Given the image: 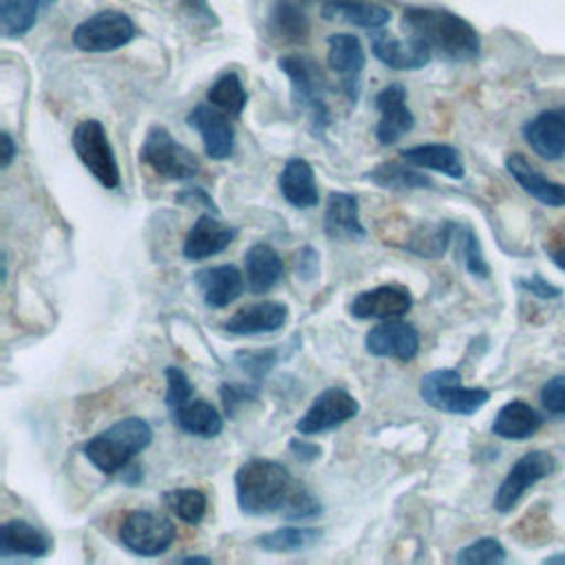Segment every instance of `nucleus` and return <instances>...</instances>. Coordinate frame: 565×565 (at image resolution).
<instances>
[{"instance_id":"nucleus-1","label":"nucleus","mask_w":565,"mask_h":565,"mask_svg":"<svg viewBox=\"0 0 565 565\" xmlns=\"http://www.w3.org/2000/svg\"><path fill=\"white\" fill-rule=\"evenodd\" d=\"M408 35L452 62H470L481 53L477 29L461 15L437 7H408L402 15Z\"/></svg>"},{"instance_id":"nucleus-2","label":"nucleus","mask_w":565,"mask_h":565,"mask_svg":"<svg viewBox=\"0 0 565 565\" xmlns=\"http://www.w3.org/2000/svg\"><path fill=\"white\" fill-rule=\"evenodd\" d=\"M236 501L245 514L282 512L296 481L289 470L271 459H247L234 475Z\"/></svg>"},{"instance_id":"nucleus-3","label":"nucleus","mask_w":565,"mask_h":565,"mask_svg":"<svg viewBox=\"0 0 565 565\" xmlns=\"http://www.w3.org/2000/svg\"><path fill=\"white\" fill-rule=\"evenodd\" d=\"M152 441V428L139 417H124L90 437L82 452L104 475L124 470Z\"/></svg>"},{"instance_id":"nucleus-4","label":"nucleus","mask_w":565,"mask_h":565,"mask_svg":"<svg viewBox=\"0 0 565 565\" xmlns=\"http://www.w3.org/2000/svg\"><path fill=\"white\" fill-rule=\"evenodd\" d=\"M278 68L291 82V99L296 108H302L313 128L322 132L329 126V108L324 102L327 82L318 62L302 53H287L278 57Z\"/></svg>"},{"instance_id":"nucleus-5","label":"nucleus","mask_w":565,"mask_h":565,"mask_svg":"<svg viewBox=\"0 0 565 565\" xmlns=\"http://www.w3.org/2000/svg\"><path fill=\"white\" fill-rule=\"evenodd\" d=\"M422 399L435 411L450 415H472L488 399L490 391L481 386H463L461 375L455 369H435L422 377Z\"/></svg>"},{"instance_id":"nucleus-6","label":"nucleus","mask_w":565,"mask_h":565,"mask_svg":"<svg viewBox=\"0 0 565 565\" xmlns=\"http://www.w3.org/2000/svg\"><path fill=\"white\" fill-rule=\"evenodd\" d=\"M73 150L82 166L108 190H115L119 185V166L115 150L106 137V130L102 121L97 119H84L75 126L71 137Z\"/></svg>"},{"instance_id":"nucleus-7","label":"nucleus","mask_w":565,"mask_h":565,"mask_svg":"<svg viewBox=\"0 0 565 565\" xmlns=\"http://www.w3.org/2000/svg\"><path fill=\"white\" fill-rule=\"evenodd\" d=\"M135 35H137L135 22L126 13L106 9L82 20L73 29L71 40H73V46L84 53H110L132 42Z\"/></svg>"},{"instance_id":"nucleus-8","label":"nucleus","mask_w":565,"mask_h":565,"mask_svg":"<svg viewBox=\"0 0 565 565\" xmlns=\"http://www.w3.org/2000/svg\"><path fill=\"white\" fill-rule=\"evenodd\" d=\"M139 154L157 174L172 181L192 179L201 168L196 154L179 143L163 126H152L146 132Z\"/></svg>"},{"instance_id":"nucleus-9","label":"nucleus","mask_w":565,"mask_h":565,"mask_svg":"<svg viewBox=\"0 0 565 565\" xmlns=\"http://www.w3.org/2000/svg\"><path fill=\"white\" fill-rule=\"evenodd\" d=\"M174 539V523L154 510H132L119 527V541L124 547L139 556L163 554Z\"/></svg>"},{"instance_id":"nucleus-10","label":"nucleus","mask_w":565,"mask_h":565,"mask_svg":"<svg viewBox=\"0 0 565 565\" xmlns=\"http://www.w3.org/2000/svg\"><path fill=\"white\" fill-rule=\"evenodd\" d=\"M554 468H556V459L545 450H530L523 457H519L494 492V501H492L494 510L501 514L510 512L521 501V497L534 483L550 477Z\"/></svg>"},{"instance_id":"nucleus-11","label":"nucleus","mask_w":565,"mask_h":565,"mask_svg":"<svg viewBox=\"0 0 565 565\" xmlns=\"http://www.w3.org/2000/svg\"><path fill=\"white\" fill-rule=\"evenodd\" d=\"M360 411L358 399L340 388V386H331L324 388L309 406V411L296 422V430L300 435H318V433H327L331 428L342 426L344 422L353 419Z\"/></svg>"},{"instance_id":"nucleus-12","label":"nucleus","mask_w":565,"mask_h":565,"mask_svg":"<svg viewBox=\"0 0 565 565\" xmlns=\"http://www.w3.org/2000/svg\"><path fill=\"white\" fill-rule=\"evenodd\" d=\"M327 64L338 75L340 86L351 104L360 97L362 71L366 64V53L358 35L353 33H333L327 40Z\"/></svg>"},{"instance_id":"nucleus-13","label":"nucleus","mask_w":565,"mask_h":565,"mask_svg":"<svg viewBox=\"0 0 565 565\" xmlns=\"http://www.w3.org/2000/svg\"><path fill=\"white\" fill-rule=\"evenodd\" d=\"M375 108L380 113V121L375 126V137L382 146H391L399 141L415 126V115L406 104V88L397 82L384 86L375 95Z\"/></svg>"},{"instance_id":"nucleus-14","label":"nucleus","mask_w":565,"mask_h":565,"mask_svg":"<svg viewBox=\"0 0 565 565\" xmlns=\"http://www.w3.org/2000/svg\"><path fill=\"white\" fill-rule=\"evenodd\" d=\"M188 124L201 135L205 154L210 159H227L234 152V126L230 115L216 106L199 104L188 113Z\"/></svg>"},{"instance_id":"nucleus-15","label":"nucleus","mask_w":565,"mask_h":565,"mask_svg":"<svg viewBox=\"0 0 565 565\" xmlns=\"http://www.w3.org/2000/svg\"><path fill=\"white\" fill-rule=\"evenodd\" d=\"M364 347L375 358H395L408 362L419 351V333L404 320H382L366 333Z\"/></svg>"},{"instance_id":"nucleus-16","label":"nucleus","mask_w":565,"mask_h":565,"mask_svg":"<svg viewBox=\"0 0 565 565\" xmlns=\"http://www.w3.org/2000/svg\"><path fill=\"white\" fill-rule=\"evenodd\" d=\"M413 296L402 285H380L362 291L351 302V313L358 320H393L411 311Z\"/></svg>"},{"instance_id":"nucleus-17","label":"nucleus","mask_w":565,"mask_h":565,"mask_svg":"<svg viewBox=\"0 0 565 565\" xmlns=\"http://www.w3.org/2000/svg\"><path fill=\"white\" fill-rule=\"evenodd\" d=\"M527 146L545 161H558L565 157V106L550 108L532 117L523 126Z\"/></svg>"},{"instance_id":"nucleus-18","label":"nucleus","mask_w":565,"mask_h":565,"mask_svg":"<svg viewBox=\"0 0 565 565\" xmlns=\"http://www.w3.org/2000/svg\"><path fill=\"white\" fill-rule=\"evenodd\" d=\"M371 49H373V55L384 66L395 68V71L424 68L433 57V51L422 40H417L413 35H408V40H399V38H395L391 33H384V31L373 35Z\"/></svg>"},{"instance_id":"nucleus-19","label":"nucleus","mask_w":565,"mask_h":565,"mask_svg":"<svg viewBox=\"0 0 565 565\" xmlns=\"http://www.w3.org/2000/svg\"><path fill=\"white\" fill-rule=\"evenodd\" d=\"M194 282H196L205 305L212 309L227 307L232 300H236L243 294V289L247 285L241 269L230 263L199 269L194 274Z\"/></svg>"},{"instance_id":"nucleus-20","label":"nucleus","mask_w":565,"mask_h":565,"mask_svg":"<svg viewBox=\"0 0 565 565\" xmlns=\"http://www.w3.org/2000/svg\"><path fill=\"white\" fill-rule=\"evenodd\" d=\"M236 238V230L210 214H201L183 241V256L188 260H205L221 254Z\"/></svg>"},{"instance_id":"nucleus-21","label":"nucleus","mask_w":565,"mask_h":565,"mask_svg":"<svg viewBox=\"0 0 565 565\" xmlns=\"http://www.w3.org/2000/svg\"><path fill=\"white\" fill-rule=\"evenodd\" d=\"M289 318V309L282 302H258V305H247L238 309L225 324L223 329L232 335H252V333H271L285 327Z\"/></svg>"},{"instance_id":"nucleus-22","label":"nucleus","mask_w":565,"mask_h":565,"mask_svg":"<svg viewBox=\"0 0 565 565\" xmlns=\"http://www.w3.org/2000/svg\"><path fill=\"white\" fill-rule=\"evenodd\" d=\"M278 188H280V194L285 196V201L298 210L316 207L320 201L313 168L302 157H291L285 163V168L278 177Z\"/></svg>"},{"instance_id":"nucleus-23","label":"nucleus","mask_w":565,"mask_h":565,"mask_svg":"<svg viewBox=\"0 0 565 565\" xmlns=\"http://www.w3.org/2000/svg\"><path fill=\"white\" fill-rule=\"evenodd\" d=\"M505 168L512 174V179L539 203L550 207H563L565 205V185L550 181L543 172H539L523 154H510L505 159Z\"/></svg>"},{"instance_id":"nucleus-24","label":"nucleus","mask_w":565,"mask_h":565,"mask_svg":"<svg viewBox=\"0 0 565 565\" xmlns=\"http://www.w3.org/2000/svg\"><path fill=\"white\" fill-rule=\"evenodd\" d=\"M51 552V539L38 530L35 525L22 521V519H11L2 523L0 527V556H29V558H40Z\"/></svg>"},{"instance_id":"nucleus-25","label":"nucleus","mask_w":565,"mask_h":565,"mask_svg":"<svg viewBox=\"0 0 565 565\" xmlns=\"http://www.w3.org/2000/svg\"><path fill=\"white\" fill-rule=\"evenodd\" d=\"M285 265L278 252L267 243H254L245 252V280L252 294H265L282 278Z\"/></svg>"},{"instance_id":"nucleus-26","label":"nucleus","mask_w":565,"mask_h":565,"mask_svg":"<svg viewBox=\"0 0 565 565\" xmlns=\"http://www.w3.org/2000/svg\"><path fill=\"white\" fill-rule=\"evenodd\" d=\"M320 13L324 20H340L360 29H382L391 20V11L384 4L369 0H329Z\"/></svg>"},{"instance_id":"nucleus-27","label":"nucleus","mask_w":565,"mask_h":565,"mask_svg":"<svg viewBox=\"0 0 565 565\" xmlns=\"http://www.w3.org/2000/svg\"><path fill=\"white\" fill-rule=\"evenodd\" d=\"M324 232L331 238H362L366 234L360 212L358 199L349 192H331L324 210Z\"/></svg>"},{"instance_id":"nucleus-28","label":"nucleus","mask_w":565,"mask_h":565,"mask_svg":"<svg viewBox=\"0 0 565 565\" xmlns=\"http://www.w3.org/2000/svg\"><path fill=\"white\" fill-rule=\"evenodd\" d=\"M543 419L541 415L523 399H512L499 408L492 422V433L501 439H530L539 433Z\"/></svg>"},{"instance_id":"nucleus-29","label":"nucleus","mask_w":565,"mask_h":565,"mask_svg":"<svg viewBox=\"0 0 565 565\" xmlns=\"http://www.w3.org/2000/svg\"><path fill=\"white\" fill-rule=\"evenodd\" d=\"M399 157L404 161H408L411 166L428 168V170L441 172L450 179H463V174H466L461 152L448 143H422V146L404 148L399 152Z\"/></svg>"},{"instance_id":"nucleus-30","label":"nucleus","mask_w":565,"mask_h":565,"mask_svg":"<svg viewBox=\"0 0 565 565\" xmlns=\"http://www.w3.org/2000/svg\"><path fill=\"white\" fill-rule=\"evenodd\" d=\"M174 424L194 437H203V439H212L216 435H221L223 430V417L221 413L205 399L199 397H190L185 404H181L174 413H170Z\"/></svg>"},{"instance_id":"nucleus-31","label":"nucleus","mask_w":565,"mask_h":565,"mask_svg":"<svg viewBox=\"0 0 565 565\" xmlns=\"http://www.w3.org/2000/svg\"><path fill=\"white\" fill-rule=\"evenodd\" d=\"M267 29L278 42H302L309 35V18L294 0H278L269 9Z\"/></svg>"},{"instance_id":"nucleus-32","label":"nucleus","mask_w":565,"mask_h":565,"mask_svg":"<svg viewBox=\"0 0 565 565\" xmlns=\"http://www.w3.org/2000/svg\"><path fill=\"white\" fill-rule=\"evenodd\" d=\"M369 179L384 188V190H393V192H408V190H419V188H430V179L426 174H422L419 170L411 168L408 161L399 163V161H386L375 166L369 172Z\"/></svg>"},{"instance_id":"nucleus-33","label":"nucleus","mask_w":565,"mask_h":565,"mask_svg":"<svg viewBox=\"0 0 565 565\" xmlns=\"http://www.w3.org/2000/svg\"><path fill=\"white\" fill-rule=\"evenodd\" d=\"M40 9V0H0V33L4 38H20L29 33Z\"/></svg>"},{"instance_id":"nucleus-34","label":"nucleus","mask_w":565,"mask_h":565,"mask_svg":"<svg viewBox=\"0 0 565 565\" xmlns=\"http://www.w3.org/2000/svg\"><path fill=\"white\" fill-rule=\"evenodd\" d=\"M320 539L322 532L316 527H278L256 536L254 543L265 552H298L316 545Z\"/></svg>"},{"instance_id":"nucleus-35","label":"nucleus","mask_w":565,"mask_h":565,"mask_svg":"<svg viewBox=\"0 0 565 565\" xmlns=\"http://www.w3.org/2000/svg\"><path fill=\"white\" fill-rule=\"evenodd\" d=\"M207 99L212 106L221 108L227 115H241L245 104H247V90L238 73L227 71L207 90Z\"/></svg>"},{"instance_id":"nucleus-36","label":"nucleus","mask_w":565,"mask_h":565,"mask_svg":"<svg viewBox=\"0 0 565 565\" xmlns=\"http://www.w3.org/2000/svg\"><path fill=\"white\" fill-rule=\"evenodd\" d=\"M455 223H426L424 227L415 230L413 238L406 243V249L415 252L417 256H426V258H439L446 254L452 232H455Z\"/></svg>"},{"instance_id":"nucleus-37","label":"nucleus","mask_w":565,"mask_h":565,"mask_svg":"<svg viewBox=\"0 0 565 565\" xmlns=\"http://www.w3.org/2000/svg\"><path fill=\"white\" fill-rule=\"evenodd\" d=\"M163 503L188 525L201 523L207 510V499L196 488H174L163 492Z\"/></svg>"},{"instance_id":"nucleus-38","label":"nucleus","mask_w":565,"mask_h":565,"mask_svg":"<svg viewBox=\"0 0 565 565\" xmlns=\"http://www.w3.org/2000/svg\"><path fill=\"white\" fill-rule=\"evenodd\" d=\"M505 558L508 554L503 545L492 536H483L461 547L455 561L461 565H497V563H503Z\"/></svg>"},{"instance_id":"nucleus-39","label":"nucleus","mask_w":565,"mask_h":565,"mask_svg":"<svg viewBox=\"0 0 565 565\" xmlns=\"http://www.w3.org/2000/svg\"><path fill=\"white\" fill-rule=\"evenodd\" d=\"M459 249H461V258L466 263V269L472 276H477V278H488L490 276V267L483 258L479 238L475 236V232L470 227L459 230Z\"/></svg>"},{"instance_id":"nucleus-40","label":"nucleus","mask_w":565,"mask_h":565,"mask_svg":"<svg viewBox=\"0 0 565 565\" xmlns=\"http://www.w3.org/2000/svg\"><path fill=\"white\" fill-rule=\"evenodd\" d=\"M166 406L170 413H174L181 404H185L192 397V382L179 366L166 369Z\"/></svg>"},{"instance_id":"nucleus-41","label":"nucleus","mask_w":565,"mask_h":565,"mask_svg":"<svg viewBox=\"0 0 565 565\" xmlns=\"http://www.w3.org/2000/svg\"><path fill=\"white\" fill-rule=\"evenodd\" d=\"M236 364L254 380H263L271 366L276 364V351L274 349H260V351H238Z\"/></svg>"},{"instance_id":"nucleus-42","label":"nucleus","mask_w":565,"mask_h":565,"mask_svg":"<svg viewBox=\"0 0 565 565\" xmlns=\"http://www.w3.org/2000/svg\"><path fill=\"white\" fill-rule=\"evenodd\" d=\"M282 514L287 519H307V516H316L320 514V503L313 499V494L302 486V483H296V488L291 490L285 508H282Z\"/></svg>"},{"instance_id":"nucleus-43","label":"nucleus","mask_w":565,"mask_h":565,"mask_svg":"<svg viewBox=\"0 0 565 565\" xmlns=\"http://www.w3.org/2000/svg\"><path fill=\"white\" fill-rule=\"evenodd\" d=\"M258 386H247L238 382H223L221 384V402L225 406L227 415H234L243 404L256 402Z\"/></svg>"},{"instance_id":"nucleus-44","label":"nucleus","mask_w":565,"mask_h":565,"mask_svg":"<svg viewBox=\"0 0 565 565\" xmlns=\"http://www.w3.org/2000/svg\"><path fill=\"white\" fill-rule=\"evenodd\" d=\"M541 404L552 415H565V375H556L543 384Z\"/></svg>"},{"instance_id":"nucleus-45","label":"nucleus","mask_w":565,"mask_h":565,"mask_svg":"<svg viewBox=\"0 0 565 565\" xmlns=\"http://www.w3.org/2000/svg\"><path fill=\"white\" fill-rule=\"evenodd\" d=\"M523 289H527L532 296L541 298V300H550V298H558L563 291L561 287L547 282L543 276H530V278H521L519 280Z\"/></svg>"},{"instance_id":"nucleus-46","label":"nucleus","mask_w":565,"mask_h":565,"mask_svg":"<svg viewBox=\"0 0 565 565\" xmlns=\"http://www.w3.org/2000/svg\"><path fill=\"white\" fill-rule=\"evenodd\" d=\"M318 274V254L313 247L305 245L296 254V276L302 280H311Z\"/></svg>"},{"instance_id":"nucleus-47","label":"nucleus","mask_w":565,"mask_h":565,"mask_svg":"<svg viewBox=\"0 0 565 565\" xmlns=\"http://www.w3.org/2000/svg\"><path fill=\"white\" fill-rule=\"evenodd\" d=\"M177 199L179 201H183V203H190V205H205L207 210H212L214 214L218 212V207L214 205V201H212V196L205 192V190H201V188H190V190H181L179 194H177Z\"/></svg>"},{"instance_id":"nucleus-48","label":"nucleus","mask_w":565,"mask_h":565,"mask_svg":"<svg viewBox=\"0 0 565 565\" xmlns=\"http://www.w3.org/2000/svg\"><path fill=\"white\" fill-rule=\"evenodd\" d=\"M291 452H294L298 459H302V461H313L316 457H320V446L309 444V441L291 439Z\"/></svg>"},{"instance_id":"nucleus-49","label":"nucleus","mask_w":565,"mask_h":565,"mask_svg":"<svg viewBox=\"0 0 565 565\" xmlns=\"http://www.w3.org/2000/svg\"><path fill=\"white\" fill-rule=\"evenodd\" d=\"M0 150H2V154H0V166L2 168H9L11 166V161L15 159V154H18V148H15V141H13V137L4 130L2 135H0Z\"/></svg>"},{"instance_id":"nucleus-50","label":"nucleus","mask_w":565,"mask_h":565,"mask_svg":"<svg viewBox=\"0 0 565 565\" xmlns=\"http://www.w3.org/2000/svg\"><path fill=\"white\" fill-rule=\"evenodd\" d=\"M183 4L190 9V13H194V18H201V20H214V13L210 11V4L207 0H183Z\"/></svg>"},{"instance_id":"nucleus-51","label":"nucleus","mask_w":565,"mask_h":565,"mask_svg":"<svg viewBox=\"0 0 565 565\" xmlns=\"http://www.w3.org/2000/svg\"><path fill=\"white\" fill-rule=\"evenodd\" d=\"M550 258H552V263H554L558 269L565 271V245L558 247V249H552V252H550Z\"/></svg>"},{"instance_id":"nucleus-52","label":"nucleus","mask_w":565,"mask_h":565,"mask_svg":"<svg viewBox=\"0 0 565 565\" xmlns=\"http://www.w3.org/2000/svg\"><path fill=\"white\" fill-rule=\"evenodd\" d=\"M181 563H203V565H207V563H212V561H210L207 556H183Z\"/></svg>"},{"instance_id":"nucleus-53","label":"nucleus","mask_w":565,"mask_h":565,"mask_svg":"<svg viewBox=\"0 0 565 565\" xmlns=\"http://www.w3.org/2000/svg\"><path fill=\"white\" fill-rule=\"evenodd\" d=\"M545 563H556V565H563L565 563V554H554V556H547Z\"/></svg>"},{"instance_id":"nucleus-54","label":"nucleus","mask_w":565,"mask_h":565,"mask_svg":"<svg viewBox=\"0 0 565 565\" xmlns=\"http://www.w3.org/2000/svg\"><path fill=\"white\" fill-rule=\"evenodd\" d=\"M40 2H42V7H49V4H51V2H55V0H40Z\"/></svg>"},{"instance_id":"nucleus-55","label":"nucleus","mask_w":565,"mask_h":565,"mask_svg":"<svg viewBox=\"0 0 565 565\" xmlns=\"http://www.w3.org/2000/svg\"><path fill=\"white\" fill-rule=\"evenodd\" d=\"M327 2H329V0H327Z\"/></svg>"}]
</instances>
